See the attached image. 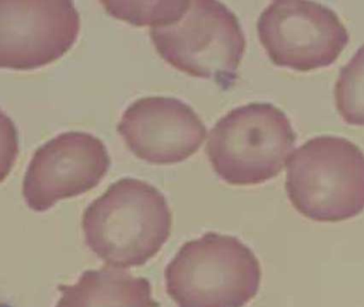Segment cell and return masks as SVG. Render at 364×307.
Segmentation results:
<instances>
[{
    "instance_id": "6da1fadb",
    "label": "cell",
    "mask_w": 364,
    "mask_h": 307,
    "mask_svg": "<svg viewBox=\"0 0 364 307\" xmlns=\"http://www.w3.org/2000/svg\"><path fill=\"white\" fill-rule=\"evenodd\" d=\"M89 249L116 269L146 264L167 242L172 215L165 195L141 179L114 181L85 209L82 220Z\"/></svg>"
},
{
    "instance_id": "7a4b0ae2",
    "label": "cell",
    "mask_w": 364,
    "mask_h": 307,
    "mask_svg": "<svg viewBox=\"0 0 364 307\" xmlns=\"http://www.w3.org/2000/svg\"><path fill=\"white\" fill-rule=\"evenodd\" d=\"M261 279L252 249L214 232L184 243L165 270L168 296L178 307H244L257 296Z\"/></svg>"
},
{
    "instance_id": "3957f363",
    "label": "cell",
    "mask_w": 364,
    "mask_h": 307,
    "mask_svg": "<svg viewBox=\"0 0 364 307\" xmlns=\"http://www.w3.org/2000/svg\"><path fill=\"white\" fill-rule=\"evenodd\" d=\"M285 188L296 210L308 219H351L364 210V153L343 136L310 139L289 158Z\"/></svg>"
},
{
    "instance_id": "277c9868",
    "label": "cell",
    "mask_w": 364,
    "mask_h": 307,
    "mask_svg": "<svg viewBox=\"0 0 364 307\" xmlns=\"http://www.w3.org/2000/svg\"><path fill=\"white\" fill-rule=\"evenodd\" d=\"M296 139L284 111L272 102H249L216 122L208 134L206 154L225 183L259 185L282 171Z\"/></svg>"
},
{
    "instance_id": "5b68a950",
    "label": "cell",
    "mask_w": 364,
    "mask_h": 307,
    "mask_svg": "<svg viewBox=\"0 0 364 307\" xmlns=\"http://www.w3.org/2000/svg\"><path fill=\"white\" fill-rule=\"evenodd\" d=\"M157 53L182 72L212 79L223 90L237 80L246 38L235 13L217 0L189 1L178 21L150 28Z\"/></svg>"
},
{
    "instance_id": "8992f818",
    "label": "cell",
    "mask_w": 364,
    "mask_h": 307,
    "mask_svg": "<svg viewBox=\"0 0 364 307\" xmlns=\"http://www.w3.org/2000/svg\"><path fill=\"white\" fill-rule=\"evenodd\" d=\"M259 41L276 65L306 72L333 63L348 30L329 6L309 0H274L259 14Z\"/></svg>"
},
{
    "instance_id": "52a82bcc",
    "label": "cell",
    "mask_w": 364,
    "mask_h": 307,
    "mask_svg": "<svg viewBox=\"0 0 364 307\" xmlns=\"http://www.w3.org/2000/svg\"><path fill=\"white\" fill-rule=\"evenodd\" d=\"M110 157L105 143L86 131H65L38 147L23 179L27 206L38 212L58 200L90 191L107 174Z\"/></svg>"
},
{
    "instance_id": "ba28073f",
    "label": "cell",
    "mask_w": 364,
    "mask_h": 307,
    "mask_svg": "<svg viewBox=\"0 0 364 307\" xmlns=\"http://www.w3.org/2000/svg\"><path fill=\"white\" fill-rule=\"evenodd\" d=\"M80 30L71 0H1L0 66L33 70L63 57Z\"/></svg>"
},
{
    "instance_id": "9c48e42d",
    "label": "cell",
    "mask_w": 364,
    "mask_h": 307,
    "mask_svg": "<svg viewBox=\"0 0 364 307\" xmlns=\"http://www.w3.org/2000/svg\"><path fill=\"white\" fill-rule=\"evenodd\" d=\"M117 130L138 158L153 164L183 161L206 138L205 125L196 111L169 96H146L132 102Z\"/></svg>"
},
{
    "instance_id": "30bf717a",
    "label": "cell",
    "mask_w": 364,
    "mask_h": 307,
    "mask_svg": "<svg viewBox=\"0 0 364 307\" xmlns=\"http://www.w3.org/2000/svg\"><path fill=\"white\" fill-rule=\"evenodd\" d=\"M55 307H159L152 296L150 281L118 269L82 272L74 285H59Z\"/></svg>"
},
{
    "instance_id": "8fae6325",
    "label": "cell",
    "mask_w": 364,
    "mask_h": 307,
    "mask_svg": "<svg viewBox=\"0 0 364 307\" xmlns=\"http://www.w3.org/2000/svg\"><path fill=\"white\" fill-rule=\"evenodd\" d=\"M334 99L346 123L364 126V44L341 68L334 85Z\"/></svg>"
},
{
    "instance_id": "7c38bea8",
    "label": "cell",
    "mask_w": 364,
    "mask_h": 307,
    "mask_svg": "<svg viewBox=\"0 0 364 307\" xmlns=\"http://www.w3.org/2000/svg\"><path fill=\"white\" fill-rule=\"evenodd\" d=\"M106 11L116 18L136 26L168 25L178 21L187 10L188 1L159 0V1H100Z\"/></svg>"
}]
</instances>
